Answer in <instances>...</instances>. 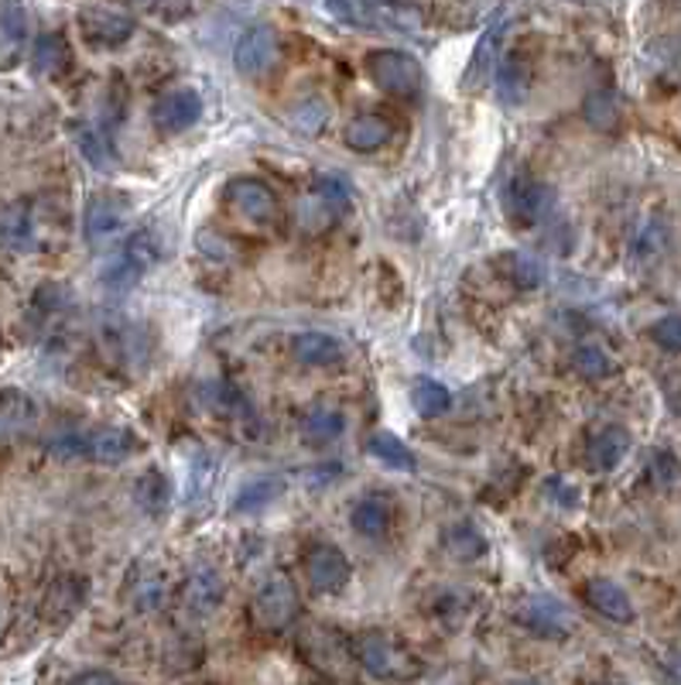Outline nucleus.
<instances>
[{"label":"nucleus","instance_id":"f257e3e1","mask_svg":"<svg viewBox=\"0 0 681 685\" xmlns=\"http://www.w3.org/2000/svg\"><path fill=\"white\" fill-rule=\"evenodd\" d=\"M157 258H162V251H157V236L151 230L131 233L124 244H120V251L103 264L100 271L103 289L113 295H128L131 289L141 285V278L157 264Z\"/></svg>","mask_w":681,"mask_h":685},{"label":"nucleus","instance_id":"f03ea898","mask_svg":"<svg viewBox=\"0 0 681 685\" xmlns=\"http://www.w3.org/2000/svg\"><path fill=\"white\" fill-rule=\"evenodd\" d=\"M349 655L353 662L364 668L374 678L384 682H397V678H411L418 672V662L400 648L394 637H387L384 631H364L349 641Z\"/></svg>","mask_w":681,"mask_h":685},{"label":"nucleus","instance_id":"7ed1b4c3","mask_svg":"<svg viewBox=\"0 0 681 685\" xmlns=\"http://www.w3.org/2000/svg\"><path fill=\"white\" fill-rule=\"evenodd\" d=\"M128 216L131 203L116 192H96L87 203L83 233L93 251H113L128 240Z\"/></svg>","mask_w":681,"mask_h":685},{"label":"nucleus","instance_id":"20e7f679","mask_svg":"<svg viewBox=\"0 0 681 685\" xmlns=\"http://www.w3.org/2000/svg\"><path fill=\"white\" fill-rule=\"evenodd\" d=\"M367 75L374 79V87L400 97V100H411L421 93L425 87V69L411 52H400V49H377L367 56Z\"/></svg>","mask_w":681,"mask_h":685},{"label":"nucleus","instance_id":"39448f33","mask_svg":"<svg viewBox=\"0 0 681 685\" xmlns=\"http://www.w3.org/2000/svg\"><path fill=\"white\" fill-rule=\"evenodd\" d=\"M298 611H302V600H298V590L288 576H271L251 603L254 624L261 631H271V634L288 631L295 624Z\"/></svg>","mask_w":681,"mask_h":685},{"label":"nucleus","instance_id":"423d86ee","mask_svg":"<svg viewBox=\"0 0 681 685\" xmlns=\"http://www.w3.org/2000/svg\"><path fill=\"white\" fill-rule=\"evenodd\" d=\"M555 203V192L538 182V179H528V175H517L504 185V213L520 223V226H531V223H541L548 216Z\"/></svg>","mask_w":681,"mask_h":685},{"label":"nucleus","instance_id":"0eeeda50","mask_svg":"<svg viewBox=\"0 0 681 685\" xmlns=\"http://www.w3.org/2000/svg\"><path fill=\"white\" fill-rule=\"evenodd\" d=\"M79 31L90 46L96 49H116L131 42L134 34V18L120 8H106V4H90L79 11Z\"/></svg>","mask_w":681,"mask_h":685},{"label":"nucleus","instance_id":"6e6552de","mask_svg":"<svg viewBox=\"0 0 681 685\" xmlns=\"http://www.w3.org/2000/svg\"><path fill=\"white\" fill-rule=\"evenodd\" d=\"M277 59H282V42L271 24H254L236 38L233 66L244 75H264L277 66Z\"/></svg>","mask_w":681,"mask_h":685},{"label":"nucleus","instance_id":"1a4fd4ad","mask_svg":"<svg viewBox=\"0 0 681 685\" xmlns=\"http://www.w3.org/2000/svg\"><path fill=\"white\" fill-rule=\"evenodd\" d=\"M199 117H203V97H199L192 87L169 90V93L157 97L154 107H151V124L169 138L195 128Z\"/></svg>","mask_w":681,"mask_h":685},{"label":"nucleus","instance_id":"9d476101","mask_svg":"<svg viewBox=\"0 0 681 685\" xmlns=\"http://www.w3.org/2000/svg\"><path fill=\"white\" fill-rule=\"evenodd\" d=\"M517 621L525 624L528 631L541 634V637H566V634H572V627H576V621H572L566 603H558V600L548 596V593L528 596L525 607H520V614H517Z\"/></svg>","mask_w":681,"mask_h":685},{"label":"nucleus","instance_id":"9b49d317","mask_svg":"<svg viewBox=\"0 0 681 685\" xmlns=\"http://www.w3.org/2000/svg\"><path fill=\"white\" fill-rule=\"evenodd\" d=\"M305 576L318 593H339L349 583V558L336 545H312L305 555Z\"/></svg>","mask_w":681,"mask_h":685},{"label":"nucleus","instance_id":"f8f14e48","mask_svg":"<svg viewBox=\"0 0 681 685\" xmlns=\"http://www.w3.org/2000/svg\"><path fill=\"white\" fill-rule=\"evenodd\" d=\"M226 192H230V206L236 213H244L247 220H254V223H267V220L277 216V195L264 179L240 175V179L230 182Z\"/></svg>","mask_w":681,"mask_h":685},{"label":"nucleus","instance_id":"ddd939ff","mask_svg":"<svg viewBox=\"0 0 681 685\" xmlns=\"http://www.w3.org/2000/svg\"><path fill=\"white\" fill-rule=\"evenodd\" d=\"M182 600H185V607L199 617L213 614L226 600V583L213 566H195L182 583Z\"/></svg>","mask_w":681,"mask_h":685},{"label":"nucleus","instance_id":"4468645a","mask_svg":"<svg viewBox=\"0 0 681 685\" xmlns=\"http://www.w3.org/2000/svg\"><path fill=\"white\" fill-rule=\"evenodd\" d=\"M394 138V124L377 113V110H367V113H356L346 120V128H343V141L346 148L359 151V154H370V151H380L387 141Z\"/></svg>","mask_w":681,"mask_h":685},{"label":"nucleus","instance_id":"2eb2a0df","mask_svg":"<svg viewBox=\"0 0 681 685\" xmlns=\"http://www.w3.org/2000/svg\"><path fill=\"white\" fill-rule=\"evenodd\" d=\"M72 131V141L75 148L83 151V158L96 172H116L120 165V154H116V144L113 138L100 128V124H90V120H79V124L69 128Z\"/></svg>","mask_w":681,"mask_h":685},{"label":"nucleus","instance_id":"dca6fc26","mask_svg":"<svg viewBox=\"0 0 681 685\" xmlns=\"http://www.w3.org/2000/svg\"><path fill=\"white\" fill-rule=\"evenodd\" d=\"M83 603H87V583L79 576H59L42 596V614L52 624H65L83 611Z\"/></svg>","mask_w":681,"mask_h":685},{"label":"nucleus","instance_id":"f3484780","mask_svg":"<svg viewBox=\"0 0 681 685\" xmlns=\"http://www.w3.org/2000/svg\"><path fill=\"white\" fill-rule=\"evenodd\" d=\"M292 356L305 367H336L346 360V346L329 333L308 330V333H298L292 340Z\"/></svg>","mask_w":681,"mask_h":685},{"label":"nucleus","instance_id":"a211bd4d","mask_svg":"<svg viewBox=\"0 0 681 685\" xmlns=\"http://www.w3.org/2000/svg\"><path fill=\"white\" fill-rule=\"evenodd\" d=\"M494 90H497V100L504 107L525 103L528 93H531V66L514 52L504 56L500 66H497V75H494Z\"/></svg>","mask_w":681,"mask_h":685},{"label":"nucleus","instance_id":"6ab92c4d","mask_svg":"<svg viewBox=\"0 0 681 685\" xmlns=\"http://www.w3.org/2000/svg\"><path fill=\"white\" fill-rule=\"evenodd\" d=\"M353 521V532L364 535V538H384L394 525V507L384 494H367L359 497L349 511Z\"/></svg>","mask_w":681,"mask_h":685},{"label":"nucleus","instance_id":"aec40b11","mask_svg":"<svg viewBox=\"0 0 681 685\" xmlns=\"http://www.w3.org/2000/svg\"><path fill=\"white\" fill-rule=\"evenodd\" d=\"M586 600H589V607L596 614H603V617H610L617 624L633 621V603H630L627 590L620 583H613V580H592L586 586Z\"/></svg>","mask_w":681,"mask_h":685},{"label":"nucleus","instance_id":"412c9836","mask_svg":"<svg viewBox=\"0 0 681 685\" xmlns=\"http://www.w3.org/2000/svg\"><path fill=\"white\" fill-rule=\"evenodd\" d=\"M172 494H175V487H172L165 470H148L134 483V501L148 517H165L172 507Z\"/></svg>","mask_w":681,"mask_h":685},{"label":"nucleus","instance_id":"4be33fe9","mask_svg":"<svg viewBox=\"0 0 681 685\" xmlns=\"http://www.w3.org/2000/svg\"><path fill=\"white\" fill-rule=\"evenodd\" d=\"M627 453H630V432L620 425H607V429H599L589 442V466L607 473V470L620 466V460Z\"/></svg>","mask_w":681,"mask_h":685},{"label":"nucleus","instance_id":"5701e85b","mask_svg":"<svg viewBox=\"0 0 681 685\" xmlns=\"http://www.w3.org/2000/svg\"><path fill=\"white\" fill-rule=\"evenodd\" d=\"M87 439H90V460L106 463V466L124 463V460L134 456V450H138L134 432H128V429H113V425L96 429V432L87 435Z\"/></svg>","mask_w":681,"mask_h":685},{"label":"nucleus","instance_id":"b1692460","mask_svg":"<svg viewBox=\"0 0 681 685\" xmlns=\"http://www.w3.org/2000/svg\"><path fill=\"white\" fill-rule=\"evenodd\" d=\"M31 425H34V401L18 387L0 391V439H18Z\"/></svg>","mask_w":681,"mask_h":685},{"label":"nucleus","instance_id":"393cba45","mask_svg":"<svg viewBox=\"0 0 681 685\" xmlns=\"http://www.w3.org/2000/svg\"><path fill=\"white\" fill-rule=\"evenodd\" d=\"M367 453L384 463L387 470H400V473H415L418 470V460L415 453L408 450V442L405 439H397L394 432H374L367 439Z\"/></svg>","mask_w":681,"mask_h":685},{"label":"nucleus","instance_id":"a878e982","mask_svg":"<svg viewBox=\"0 0 681 685\" xmlns=\"http://www.w3.org/2000/svg\"><path fill=\"white\" fill-rule=\"evenodd\" d=\"M343 429H346L343 412H336L329 405H315L302 419V439L312 442V446H326V442H336L343 435Z\"/></svg>","mask_w":681,"mask_h":685},{"label":"nucleus","instance_id":"bb28decb","mask_svg":"<svg viewBox=\"0 0 681 685\" xmlns=\"http://www.w3.org/2000/svg\"><path fill=\"white\" fill-rule=\"evenodd\" d=\"M69 66V46L59 31H45L38 34V42L31 49V69L38 75H59Z\"/></svg>","mask_w":681,"mask_h":685},{"label":"nucleus","instance_id":"cd10ccee","mask_svg":"<svg viewBox=\"0 0 681 685\" xmlns=\"http://www.w3.org/2000/svg\"><path fill=\"white\" fill-rule=\"evenodd\" d=\"M500 42H504V21H494V24L484 31V38H479V46H476V52H472V62H469V69H466V83H469V87L484 83V79L494 72Z\"/></svg>","mask_w":681,"mask_h":685},{"label":"nucleus","instance_id":"c85d7f7f","mask_svg":"<svg viewBox=\"0 0 681 685\" xmlns=\"http://www.w3.org/2000/svg\"><path fill=\"white\" fill-rule=\"evenodd\" d=\"M0 240L14 251H31L34 244V223L28 216L24 203H14L8 210H0Z\"/></svg>","mask_w":681,"mask_h":685},{"label":"nucleus","instance_id":"c756f323","mask_svg":"<svg viewBox=\"0 0 681 685\" xmlns=\"http://www.w3.org/2000/svg\"><path fill=\"white\" fill-rule=\"evenodd\" d=\"M282 491H285V480H282V476H257V480H251V483H244V487H240V494H236V501H233V511H240V514L261 511V507H267L271 501L282 497Z\"/></svg>","mask_w":681,"mask_h":685},{"label":"nucleus","instance_id":"7c9ffc66","mask_svg":"<svg viewBox=\"0 0 681 685\" xmlns=\"http://www.w3.org/2000/svg\"><path fill=\"white\" fill-rule=\"evenodd\" d=\"M411 405H415L418 415H425V419H438V415H446V412H449L453 394H449L446 384H438V381H431V377H418V381L411 384Z\"/></svg>","mask_w":681,"mask_h":685},{"label":"nucleus","instance_id":"2f4dec72","mask_svg":"<svg viewBox=\"0 0 681 685\" xmlns=\"http://www.w3.org/2000/svg\"><path fill=\"white\" fill-rule=\"evenodd\" d=\"M28 38V18L21 8H0V62H11Z\"/></svg>","mask_w":681,"mask_h":685},{"label":"nucleus","instance_id":"473e14b6","mask_svg":"<svg viewBox=\"0 0 681 685\" xmlns=\"http://www.w3.org/2000/svg\"><path fill=\"white\" fill-rule=\"evenodd\" d=\"M572 367L586 377V381H603L613 374V356L599 346V343H582L572 353Z\"/></svg>","mask_w":681,"mask_h":685},{"label":"nucleus","instance_id":"72a5a7b5","mask_svg":"<svg viewBox=\"0 0 681 685\" xmlns=\"http://www.w3.org/2000/svg\"><path fill=\"white\" fill-rule=\"evenodd\" d=\"M582 113H586V120L596 131H613L620 124V103H617V97L610 90L589 93L586 103H582Z\"/></svg>","mask_w":681,"mask_h":685},{"label":"nucleus","instance_id":"f704fd0d","mask_svg":"<svg viewBox=\"0 0 681 685\" xmlns=\"http://www.w3.org/2000/svg\"><path fill=\"white\" fill-rule=\"evenodd\" d=\"M446 548H449L453 558L472 562V558H479V555H487V538L479 535V532L469 525V521H459L456 528L446 532Z\"/></svg>","mask_w":681,"mask_h":685},{"label":"nucleus","instance_id":"c9c22d12","mask_svg":"<svg viewBox=\"0 0 681 685\" xmlns=\"http://www.w3.org/2000/svg\"><path fill=\"white\" fill-rule=\"evenodd\" d=\"M315 199H323L329 210H343L353 203V182L339 172H323L315 179Z\"/></svg>","mask_w":681,"mask_h":685},{"label":"nucleus","instance_id":"e433bc0d","mask_svg":"<svg viewBox=\"0 0 681 685\" xmlns=\"http://www.w3.org/2000/svg\"><path fill=\"white\" fill-rule=\"evenodd\" d=\"M199 401H203V409H210L216 415H236V409L244 405L240 391L223 384V381H206L203 387H199Z\"/></svg>","mask_w":681,"mask_h":685},{"label":"nucleus","instance_id":"4c0bfd02","mask_svg":"<svg viewBox=\"0 0 681 685\" xmlns=\"http://www.w3.org/2000/svg\"><path fill=\"white\" fill-rule=\"evenodd\" d=\"M131 600L138 611H162L165 600H169V583L162 573H151V576H141L134 586H131Z\"/></svg>","mask_w":681,"mask_h":685},{"label":"nucleus","instance_id":"58836bf2","mask_svg":"<svg viewBox=\"0 0 681 685\" xmlns=\"http://www.w3.org/2000/svg\"><path fill=\"white\" fill-rule=\"evenodd\" d=\"M510 281L517 289H541L545 285V261L538 254H528V251H520L510 258Z\"/></svg>","mask_w":681,"mask_h":685},{"label":"nucleus","instance_id":"ea45409f","mask_svg":"<svg viewBox=\"0 0 681 685\" xmlns=\"http://www.w3.org/2000/svg\"><path fill=\"white\" fill-rule=\"evenodd\" d=\"M326 124H329V107H326V100H318V97H308L292 110V128L302 131V134H318Z\"/></svg>","mask_w":681,"mask_h":685},{"label":"nucleus","instance_id":"a19ab883","mask_svg":"<svg viewBox=\"0 0 681 685\" xmlns=\"http://www.w3.org/2000/svg\"><path fill=\"white\" fill-rule=\"evenodd\" d=\"M651 336L661 350L668 353H681V315H664L651 326Z\"/></svg>","mask_w":681,"mask_h":685},{"label":"nucleus","instance_id":"79ce46f5","mask_svg":"<svg viewBox=\"0 0 681 685\" xmlns=\"http://www.w3.org/2000/svg\"><path fill=\"white\" fill-rule=\"evenodd\" d=\"M49 453L59 460H90V439L87 435H59V439H52Z\"/></svg>","mask_w":681,"mask_h":685},{"label":"nucleus","instance_id":"37998d69","mask_svg":"<svg viewBox=\"0 0 681 685\" xmlns=\"http://www.w3.org/2000/svg\"><path fill=\"white\" fill-rule=\"evenodd\" d=\"M654 476H658V483H668V480H674L678 476V460L671 456V453H654Z\"/></svg>","mask_w":681,"mask_h":685},{"label":"nucleus","instance_id":"c03bdc74","mask_svg":"<svg viewBox=\"0 0 681 685\" xmlns=\"http://www.w3.org/2000/svg\"><path fill=\"white\" fill-rule=\"evenodd\" d=\"M69 685H120V682L103 668H90V672H79Z\"/></svg>","mask_w":681,"mask_h":685},{"label":"nucleus","instance_id":"a18cd8bd","mask_svg":"<svg viewBox=\"0 0 681 685\" xmlns=\"http://www.w3.org/2000/svg\"><path fill=\"white\" fill-rule=\"evenodd\" d=\"M517 685H541V682H517Z\"/></svg>","mask_w":681,"mask_h":685}]
</instances>
